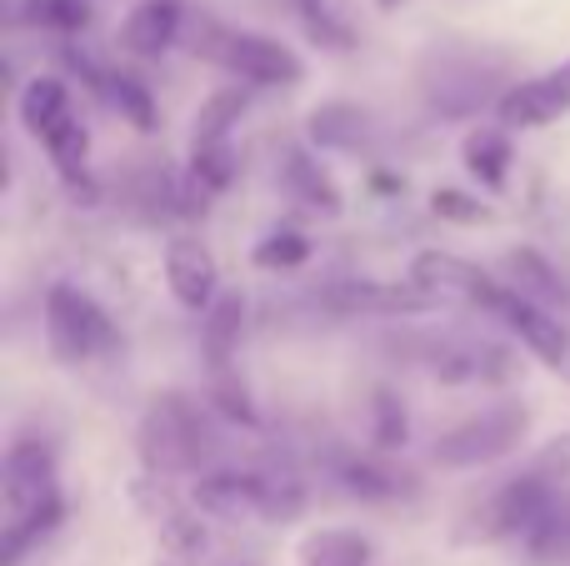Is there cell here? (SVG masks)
Listing matches in <instances>:
<instances>
[{
	"label": "cell",
	"mask_w": 570,
	"mask_h": 566,
	"mask_svg": "<svg viewBox=\"0 0 570 566\" xmlns=\"http://www.w3.org/2000/svg\"><path fill=\"white\" fill-rule=\"evenodd\" d=\"M415 80H421L425 106L441 120H471L485 106H501V96L511 90L505 86L511 80V60L501 50L445 40V46H431L421 56Z\"/></svg>",
	"instance_id": "obj_2"
},
{
	"label": "cell",
	"mask_w": 570,
	"mask_h": 566,
	"mask_svg": "<svg viewBox=\"0 0 570 566\" xmlns=\"http://www.w3.org/2000/svg\"><path fill=\"white\" fill-rule=\"evenodd\" d=\"M305 256H311V241L301 231H271L256 246V266H266V271H295Z\"/></svg>",
	"instance_id": "obj_32"
},
{
	"label": "cell",
	"mask_w": 570,
	"mask_h": 566,
	"mask_svg": "<svg viewBox=\"0 0 570 566\" xmlns=\"http://www.w3.org/2000/svg\"><path fill=\"white\" fill-rule=\"evenodd\" d=\"M525 437H531V411L521 401H495V407L465 417L461 427L441 431L431 457L451 471H471V467H491V461L521 451Z\"/></svg>",
	"instance_id": "obj_7"
},
{
	"label": "cell",
	"mask_w": 570,
	"mask_h": 566,
	"mask_svg": "<svg viewBox=\"0 0 570 566\" xmlns=\"http://www.w3.org/2000/svg\"><path fill=\"white\" fill-rule=\"evenodd\" d=\"M236 180V150L226 146H190V186L200 196H220Z\"/></svg>",
	"instance_id": "obj_29"
},
{
	"label": "cell",
	"mask_w": 570,
	"mask_h": 566,
	"mask_svg": "<svg viewBox=\"0 0 570 566\" xmlns=\"http://www.w3.org/2000/svg\"><path fill=\"white\" fill-rule=\"evenodd\" d=\"M281 186L295 206L315 211V216H341V186L331 180V170L301 146H281Z\"/></svg>",
	"instance_id": "obj_17"
},
{
	"label": "cell",
	"mask_w": 570,
	"mask_h": 566,
	"mask_svg": "<svg viewBox=\"0 0 570 566\" xmlns=\"http://www.w3.org/2000/svg\"><path fill=\"white\" fill-rule=\"evenodd\" d=\"M240 336H246V301L236 291H220L216 306L200 321V357H206L210 377H230V361L240 351Z\"/></svg>",
	"instance_id": "obj_19"
},
{
	"label": "cell",
	"mask_w": 570,
	"mask_h": 566,
	"mask_svg": "<svg viewBox=\"0 0 570 566\" xmlns=\"http://www.w3.org/2000/svg\"><path fill=\"white\" fill-rule=\"evenodd\" d=\"M40 146H46V156L56 160V170L70 180V186H80V180H86V150H90V136H86V126H80L76 116H70L66 126L50 130V136L40 140Z\"/></svg>",
	"instance_id": "obj_28"
},
{
	"label": "cell",
	"mask_w": 570,
	"mask_h": 566,
	"mask_svg": "<svg viewBox=\"0 0 570 566\" xmlns=\"http://www.w3.org/2000/svg\"><path fill=\"white\" fill-rule=\"evenodd\" d=\"M295 16H301L305 36H311L321 50L351 56V50L361 46V30H355L351 0H295Z\"/></svg>",
	"instance_id": "obj_21"
},
{
	"label": "cell",
	"mask_w": 570,
	"mask_h": 566,
	"mask_svg": "<svg viewBox=\"0 0 570 566\" xmlns=\"http://www.w3.org/2000/svg\"><path fill=\"white\" fill-rule=\"evenodd\" d=\"M385 351L445 387H501L515 377V357L485 336H461V331H401L385 336Z\"/></svg>",
	"instance_id": "obj_3"
},
{
	"label": "cell",
	"mask_w": 570,
	"mask_h": 566,
	"mask_svg": "<svg viewBox=\"0 0 570 566\" xmlns=\"http://www.w3.org/2000/svg\"><path fill=\"white\" fill-rule=\"evenodd\" d=\"M10 16L20 26L50 30V36H80L90 26V0H16Z\"/></svg>",
	"instance_id": "obj_24"
},
{
	"label": "cell",
	"mask_w": 570,
	"mask_h": 566,
	"mask_svg": "<svg viewBox=\"0 0 570 566\" xmlns=\"http://www.w3.org/2000/svg\"><path fill=\"white\" fill-rule=\"evenodd\" d=\"M315 306L335 316H425V311H441L445 296L415 281H335L315 296Z\"/></svg>",
	"instance_id": "obj_10"
},
{
	"label": "cell",
	"mask_w": 570,
	"mask_h": 566,
	"mask_svg": "<svg viewBox=\"0 0 570 566\" xmlns=\"http://www.w3.org/2000/svg\"><path fill=\"white\" fill-rule=\"evenodd\" d=\"M431 211L441 221H455V226H481V221H491V206H481V201L461 196V191H435L431 196Z\"/></svg>",
	"instance_id": "obj_34"
},
{
	"label": "cell",
	"mask_w": 570,
	"mask_h": 566,
	"mask_svg": "<svg viewBox=\"0 0 570 566\" xmlns=\"http://www.w3.org/2000/svg\"><path fill=\"white\" fill-rule=\"evenodd\" d=\"M495 116H501L505 130H541V126H551V120L570 116V60L541 70V76H531V80H515L501 96Z\"/></svg>",
	"instance_id": "obj_12"
},
{
	"label": "cell",
	"mask_w": 570,
	"mask_h": 566,
	"mask_svg": "<svg viewBox=\"0 0 570 566\" xmlns=\"http://www.w3.org/2000/svg\"><path fill=\"white\" fill-rule=\"evenodd\" d=\"M411 281L415 286H431L435 296H465L481 311H491L495 296L505 291V281H491L481 266L451 256V251H421V256L411 261Z\"/></svg>",
	"instance_id": "obj_13"
},
{
	"label": "cell",
	"mask_w": 570,
	"mask_h": 566,
	"mask_svg": "<svg viewBox=\"0 0 570 566\" xmlns=\"http://www.w3.org/2000/svg\"><path fill=\"white\" fill-rule=\"evenodd\" d=\"M46 341H50V351H56V361H66V367L110 357V351L120 347L110 316L80 286H70V281H56V286L46 291Z\"/></svg>",
	"instance_id": "obj_8"
},
{
	"label": "cell",
	"mask_w": 570,
	"mask_h": 566,
	"mask_svg": "<svg viewBox=\"0 0 570 566\" xmlns=\"http://www.w3.org/2000/svg\"><path fill=\"white\" fill-rule=\"evenodd\" d=\"M556 481H546V477H535L531 467L521 471V477H511L501 491H495L491 501H485L481 511H475V527H471V537L475 541H505V537H531L535 527H541L546 517L556 511Z\"/></svg>",
	"instance_id": "obj_9"
},
{
	"label": "cell",
	"mask_w": 570,
	"mask_h": 566,
	"mask_svg": "<svg viewBox=\"0 0 570 566\" xmlns=\"http://www.w3.org/2000/svg\"><path fill=\"white\" fill-rule=\"evenodd\" d=\"M216 256L200 241H170L166 246V286L186 311H210L220 296Z\"/></svg>",
	"instance_id": "obj_15"
},
{
	"label": "cell",
	"mask_w": 570,
	"mask_h": 566,
	"mask_svg": "<svg viewBox=\"0 0 570 566\" xmlns=\"http://www.w3.org/2000/svg\"><path fill=\"white\" fill-rule=\"evenodd\" d=\"M96 96L106 100L110 110H120V120H130L136 130H156V100H150V90L140 86L136 76H126V70H106L96 86Z\"/></svg>",
	"instance_id": "obj_25"
},
{
	"label": "cell",
	"mask_w": 570,
	"mask_h": 566,
	"mask_svg": "<svg viewBox=\"0 0 570 566\" xmlns=\"http://www.w3.org/2000/svg\"><path fill=\"white\" fill-rule=\"evenodd\" d=\"M210 401H216V411H226L230 421H240V427H256V407H250L246 387H240L236 377H210Z\"/></svg>",
	"instance_id": "obj_33"
},
{
	"label": "cell",
	"mask_w": 570,
	"mask_h": 566,
	"mask_svg": "<svg viewBox=\"0 0 570 566\" xmlns=\"http://www.w3.org/2000/svg\"><path fill=\"white\" fill-rule=\"evenodd\" d=\"M180 26H186L180 0H140V6H130V16L120 20V46L140 60H156L180 40Z\"/></svg>",
	"instance_id": "obj_16"
},
{
	"label": "cell",
	"mask_w": 570,
	"mask_h": 566,
	"mask_svg": "<svg viewBox=\"0 0 570 566\" xmlns=\"http://www.w3.org/2000/svg\"><path fill=\"white\" fill-rule=\"evenodd\" d=\"M16 110H20V120H26V130L36 140H46L56 126H66L76 110H70V90H66V80H56V76H36L26 90H20V100H16Z\"/></svg>",
	"instance_id": "obj_22"
},
{
	"label": "cell",
	"mask_w": 570,
	"mask_h": 566,
	"mask_svg": "<svg viewBox=\"0 0 570 566\" xmlns=\"http://www.w3.org/2000/svg\"><path fill=\"white\" fill-rule=\"evenodd\" d=\"M140 457L160 477H180V471H200L216 457V431L206 427L196 401L186 397H156V407L140 421Z\"/></svg>",
	"instance_id": "obj_5"
},
{
	"label": "cell",
	"mask_w": 570,
	"mask_h": 566,
	"mask_svg": "<svg viewBox=\"0 0 570 566\" xmlns=\"http://www.w3.org/2000/svg\"><path fill=\"white\" fill-rule=\"evenodd\" d=\"M501 266H505V286H511L515 296H525L531 306L556 311V316L570 306V286L561 281V271L541 256V251H505Z\"/></svg>",
	"instance_id": "obj_18"
},
{
	"label": "cell",
	"mask_w": 570,
	"mask_h": 566,
	"mask_svg": "<svg viewBox=\"0 0 570 566\" xmlns=\"http://www.w3.org/2000/svg\"><path fill=\"white\" fill-rule=\"evenodd\" d=\"M240 110H246L240 90H216V96H210L206 106L196 110V130H190V146H226V140H230V126L240 120Z\"/></svg>",
	"instance_id": "obj_27"
},
{
	"label": "cell",
	"mask_w": 570,
	"mask_h": 566,
	"mask_svg": "<svg viewBox=\"0 0 570 566\" xmlns=\"http://www.w3.org/2000/svg\"><path fill=\"white\" fill-rule=\"evenodd\" d=\"M196 56H206L210 66L230 70V76L250 80V86H301L305 80V60L285 40L261 36V30H230V26H216V20L200 26Z\"/></svg>",
	"instance_id": "obj_6"
},
{
	"label": "cell",
	"mask_w": 570,
	"mask_h": 566,
	"mask_svg": "<svg viewBox=\"0 0 570 566\" xmlns=\"http://www.w3.org/2000/svg\"><path fill=\"white\" fill-rule=\"evenodd\" d=\"M375 6H381V10H395V6H405V0H375Z\"/></svg>",
	"instance_id": "obj_36"
},
{
	"label": "cell",
	"mask_w": 570,
	"mask_h": 566,
	"mask_svg": "<svg viewBox=\"0 0 570 566\" xmlns=\"http://www.w3.org/2000/svg\"><path fill=\"white\" fill-rule=\"evenodd\" d=\"M461 156H465V170H471L485 191H501L505 176H511V160H515L511 156V136H505L501 126H475L471 136H465Z\"/></svg>",
	"instance_id": "obj_23"
},
{
	"label": "cell",
	"mask_w": 570,
	"mask_h": 566,
	"mask_svg": "<svg viewBox=\"0 0 570 566\" xmlns=\"http://www.w3.org/2000/svg\"><path fill=\"white\" fill-rule=\"evenodd\" d=\"M196 507L220 521H291L301 517L305 491L271 471H210L196 481Z\"/></svg>",
	"instance_id": "obj_4"
},
{
	"label": "cell",
	"mask_w": 570,
	"mask_h": 566,
	"mask_svg": "<svg viewBox=\"0 0 570 566\" xmlns=\"http://www.w3.org/2000/svg\"><path fill=\"white\" fill-rule=\"evenodd\" d=\"M531 471H535V477H546V481H570V437L546 441L541 457L531 461Z\"/></svg>",
	"instance_id": "obj_35"
},
{
	"label": "cell",
	"mask_w": 570,
	"mask_h": 566,
	"mask_svg": "<svg viewBox=\"0 0 570 566\" xmlns=\"http://www.w3.org/2000/svg\"><path fill=\"white\" fill-rule=\"evenodd\" d=\"M305 136H311L315 150H335V156H365L375 150V120L365 106L355 100H325V106L311 110L305 120Z\"/></svg>",
	"instance_id": "obj_14"
},
{
	"label": "cell",
	"mask_w": 570,
	"mask_h": 566,
	"mask_svg": "<svg viewBox=\"0 0 570 566\" xmlns=\"http://www.w3.org/2000/svg\"><path fill=\"white\" fill-rule=\"evenodd\" d=\"M335 481H341L345 497H361V501L415 497V477H411V471H395L391 461H381V457H345L341 467H335Z\"/></svg>",
	"instance_id": "obj_20"
},
{
	"label": "cell",
	"mask_w": 570,
	"mask_h": 566,
	"mask_svg": "<svg viewBox=\"0 0 570 566\" xmlns=\"http://www.w3.org/2000/svg\"><path fill=\"white\" fill-rule=\"evenodd\" d=\"M371 441L381 451H395V447H405V437H411V421H405V407H401V397L395 391H375V401H371Z\"/></svg>",
	"instance_id": "obj_30"
},
{
	"label": "cell",
	"mask_w": 570,
	"mask_h": 566,
	"mask_svg": "<svg viewBox=\"0 0 570 566\" xmlns=\"http://www.w3.org/2000/svg\"><path fill=\"white\" fill-rule=\"evenodd\" d=\"M535 562H570V501H556V511L525 537Z\"/></svg>",
	"instance_id": "obj_31"
},
{
	"label": "cell",
	"mask_w": 570,
	"mask_h": 566,
	"mask_svg": "<svg viewBox=\"0 0 570 566\" xmlns=\"http://www.w3.org/2000/svg\"><path fill=\"white\" fill-rule=\"evenodd\" d=\"M491 316L495 321H505V326L521 336V347L531 351L535 361H541L546 371H556L561 381H570V326L556 311H541V306H531L525 296H515L511 286L495 296V306H491Z\"/></svg>",
	"instance_id": "obj_11"
},
{
	"label": "cell",
	"mask_w": 570,
	"mask_h": 566,
	"mask_svg": "<svg viewBox=\"0 0 570 566\" xmlns=\"http://www.w3.org/2000/svg\"><path fill=\"white\" fill-rule=\"evenodd\" d=\"M305 566H371V541L361 531H315L301 541Z\"/></svg>",
	"instance_id": "obj_26"
},
{
	"label": "cell",
	"mask_w": 570,
	"mask_h": 566,
	"mask_svg": "<svg viewBox=\"0 0 570 566\" xmlns=\"http://www.w3.org/2000/svg\"><path fill=\"white\" fill-rule=\"evenodd\" d=\"M0 491H6V537H0V562L20 566L26 552L36 547L46 531L60 521V487H56V451L36 437L10 441L6 471H0Z\"/></svg>",
	"instance_id": "obj_1"
}]
</instances>
